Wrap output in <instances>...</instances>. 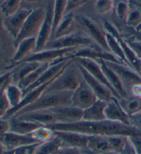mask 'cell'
<instances>
[{
    "label": "cell",
    "mask_w": 141,
    "mask_h": 154,
    "mask_svg": "<svg viewBox=\"0 0 141 154\" xmlns=\"http://www.w3.org/2000/svg\"><path fill=\"white\" fill-rule=\"evenodd\" d=\"M52 131H72L87 136H141V131L132 125L104 120L101 121H81L69 124L54 123L45 126Z\"/></svg>",
    "instance_id": "6da1fadb"
},
{
    "label": "cell",
    "mask_w": 141,
    "mask_h": 154,
    "mask_svg": "<svg viewBox=\"0 0 141 154\" xmlns=\"http://www.w3.org/2000/svg\"><path fill=\"white\" fill-rule=\"evenodd\" d=\"M72 92L69 91H45L34 103L20 109L13 116L32 111L50 109L59 106L72 105Z\"/></svg>",
    "instance_id": "7a4b0ae2"
},
{
    "label": "cell",
    "mask_w": 141,
    "mask_h": 154,
    "mask_svg": "<svg viewBox=\"0 0 141 154\" xmlns=\"http://www.w3.org/2000/svg\"><path fill=\"white\" fill-rule=\"evenodd\" d=\"M83 80L82 74L77 64L74 59H72L65 69L50 84L45 91H74Z\"/></svg>",
    "instance_id": "3957f363"
},
{
    "label": "cell",
    "mask_w": 141,
    "mask_h": 154,
    "mask_svg": "<svg viewBox=\"0 0 141 154\" xmlns=\"http://www.w3.org/2000/svg\"><path fill=\"white\" fill-rule=\"evenodd\" d=\"M76 23L82 29L88 37H90L98 47L105 51L109 52L106 41V32L103 28L88 17L84 15L75 16Z\"/></svg>",
    "instance_id": "277c9868"
},
{
    "label": "cell",
    "mask_w": 141,
    "mask_h": 154,
    "mask_svg": "<svg viewBox=\"0 0 141 154\" xmlns=\"http://www.w3.org/2000/svg\"><path fill=\"white\" fill-rule=\"evenodd\" d=\"M45 16V8H37L32 9L26 19L23 28L17 37L13 40V45L16 48L19 43L25 38L37 37Z\"/></svg>",
    "instance_id": "5b68a950"
},
{
    "label": "cell",
    "mask_w": 141,
    "mask_h": 154,
    "mask_svg": "<svg viewBox=\"0 0 141 154\" xmlns=\"http://www.w3.org/2000/svg\"><path fill=\"white\" fill-rule=\"evenodd\" d=\"M94 42L83 32H75L65 37L50 41L45 49H63L70 48L95 47Z\"/></svg>",
    "instance_id": "8992f818"
},
{
    "label": "cell",
    "mask_w": 141,
    "mask_h": 154,
    "mask_svg": "<svg viewBox=\"0 0 141 154\" xmlns=\"http://www.w3.org/2000/svg\"><path fill=\"white\" fill-rule=\"evenodd\" d=\"M54 0H49L45 7V16L37 36V47L35 52L44 50L48 43L52 39L54 26Z\"/></svg>",
    "instance_id": "52a82bcc"
},
{
    "label": "cell",
    "mask_w": 141,
    "mask_h": 154,
    "mask_svg": "<svg viewBox=\"0 0 141 154\" xmlns=\"http://www.w3.org/2000/svg\"><path fill=\"white\" fill-rule=\"evenodd\" d=\"M105 62L107 66L110 67L118 75L128 94L129 91L130 92L131 89L133 85L141 83V76L131 67L123 63H118L110 61Z\"/></svg>",
    "instance_id": "ba28073f"
},
{
    "label": "cell",
    "mask_w": 141,
    "mask_h": 154,
    "mask_svg": "<svg viewBox=\"0 0 141 154\" xmlns=\"http://www.w3.org/2000/svg\"><path fill=\"white\" fill-rule=\"evenodd\" d=\"M103 28L106 32L110 34L111 35L116 38L118 43H120L129 66L139 74V65L140 59H138V57L136 56V53L133 52V50L129 45L127 42H126L125 38L122 37L120 32H118V30L116 28L115 26L112 25L109 21H104Z\"/></svg>",
    "instance_id": "9c48e42d"
},
{
    "label": "cell",
    "mask_w": 141,
    "mask_h": 154,
    "mask_svg": "<svg viewBox=\"0 0 141 154\" xmlns=\"http://www.w3.org/2000/svg\"><path fill=\"white\" fill-rule=\"evenodd\" d=\"M77 48H63V49H44L41 51L35 52L30 54L26 59L20 62H39V63H52L57 59H63L70 56L73 52H75ZM19 64V63H18ZM13 69V68H12Z\"/></svg>",
    "instance_id": "30bf717a"
},
{
    "label": "cell",
    "mask_w": 141,
    "mask_h": 154,
    "mask_svg": "<svg viewBox=\"0 0 141 154\" xmlns=\"http://www.w3.org/2000/svg\"><path fill=\"white\" fill-rule=\"evenodd\" d=\"M97 100L94 91L83 79L78 88L72 92V106L84 110L92 105Z\"/></svg>",
    "instance_id": "8fae6325"
},
{
    "label": "cell",
    "mask_w": 141,
    "mask_h": 154,
    "mask_svg": "<svg viewBox=\"0 0 141 154\" xmlns=\"http://www.w3.org/2000/svg\"><path fill=\"white\" fill-rule=\"evenodd\" d=\"M32 9L20 8L15 13L8 17H5L2 20V25L7 33L13 38L17 37L23 28L26 19L31 13Z\"/></svg>",
    "instance_id": "7c38bea8"
},
{
    "label": "cell",
    "mask_w": 141,
    "mask_h": 154,
    "mask_svg": "<svg viewBox=\"0 0 141 154\" xmlns=\"http://www.w3.org/2000/svg\"><path fill=\"white\" fill-rule=\"evenodd\" d=\"M70 56L72 59H75V58H86V59L94 60L97 61L103 60L105 61L123 63L118 58L116 57L114 54H112L111 52L105 51L101 48H97L96 46L78 48Z\"/></svg>",
    "instance_id": "4fadbf2b"
},
{
    "label": "cell",
    "mask_w": 141,
    "mask_h": 154,
    "mask_svg": "<svg viewBox=\"0 0 141 154\" xmlns=\"http://www.w3.org/2000/svg\"><path fill=\"white\" fill-rule=\"evenodd\" d=\"M76 63L77 64L78 68H79L81 74H82L84 81L88 84V85L90 87V88L94 91L95 95L97 96L98 100H101L107 103L109 100H111L112 98L114 97L112 91L107 86L98 81L94 76L91 75L89 72L86 70L85 68H83L81 65L77 63L76 62Z\"/></svg>",
    "instance_id": "5bb4252c"
},
{
    "label": "cell",
    "mask_w": 141,
    "mask_h": 154,
    "mask_svg": "<svg viewBox=\"0 0 141 154\" xmlns=\"http://www.w3.org/2000/svg\"><path fill=\"white\" fill-rule=\"evenodd\" d=\"M55 117L56 123L69 124L82 120L83 110L74 106H59L50 109Z\"/></svg>",
    "instance_id": "9a60e30c"
},
{
    "label": "cell",
    "mask_w": 141,
    "mask_h": 154,
    "mask_svg": "<svg viewBox=\"0 0 141 154\" xmlns=\"http://www.w3.org/2000/svg\"><path fill=\"white\" fill-rule=\"evenodd\" d=\"M73 59L77 63L81 65L83 68H85L92 76H94L98 81L107 86L112 91L114 97L119 99L118 96H117L116 92L112 89L111 85H109L108 81H107L106 75H105L104 72L101 68V64H100L99 61H97L90 59H86V58H75Z\"/></svg>",
    "instance_id": "2e32d148"
},
{
    "label": "cell",
    "mask_w": 141,
    "mask_h": 154,
    "mask_svg": "<svg viewBox=\"0 0 141 154\" xmlns=\"http://www.w3.org/2000/svg\"><path fill=\"white\" fill-rule=\"evenodd\" d=\"M54 134L61 140L64 146H70L85 151L90 136L72 131H53Z\"/></svg>",
    "instance_id": "e0dca14e"
},
{
    "label": "cell",
    "mask_w": 141,
    "mask_h": 154,
    "mask_svg": "<svg viewBox=\"0 0 141 154\" xmlns=\"http://www.w3.org/2000/svg\"><path fill=\"white\" fill-rule=\"evenodd\" d=\"M36 47H37V37L25 38L19 43L15 48V51L12 58L11 66L8 67L9 70L29 57L30 54H33L35 52Z\"/></svg>",
    "instance_id": "ac0fdd59"
},
{
    "label": "cell",
    "mask_w": 141,
    "mask_h": 154,
    "mask_svg": "<svg viewBox=\"0 0 141 154\" xmlns=\"http://www.w3.org/2000/svg\"><path fill=\"white\" fill-rule=\"evenodd\" d=\"M0 142L5 146L6 150H12L21 146L40 143L37 140L33 138L31 134L21 135L11 131L1 135Z\"/></svg>",
    "instance_id": "d6986e66"
},
{
    "label": "cell",
    "mask_w": 141,
    "mask_h": 154,
    "mask_svg": "<svg viewBox=\"0 0 141 154\" xmlns=\"http://www.w3.org/2000/svg\"><path fill=\"white\" fill-rule=\"evenodd\" d=\"M105 116L106 120L131 125L130 116L123 110L119 103L118 99L115 97H113L111 100L107 103L105 108Z\"/></svg>",
    "instance_id": "ffe728a7"
},
{
    "label": "cell",
    "mask_w": 141,
    "mask_h": 154,
    "mask_svg": "<svg viewBox=\"0 0 141 154\" xmlns=\"http://www.w3.org/2000/svg\"><path fill=\"white\" fill-rule=\"evenodd\" d=\"M13 117L35 122L44 126L56 123L55 117L51 109L32 111Z\"/></svg>",
    "instance_id": "44dd1931"
},
{
    "label": "cell",
    "mask_w": 141,
    "mask_h": 154,
    "mask_svg": "<svg viewBox=\"0 0 141 154\" xmlns=\"http://www.w3.org/2000/svg\"><path fill=\"white\" fill-rule=\"evenodd\" d=\"M86 151L92 154L113 153L108 136H90Z\"/></svg>",
    "instance_id": "7402d4cb"
},
{
    "label": "cell",
    "mask_w": 141,
    "mask_h": 154,
    "mask_svg": "<svg viewBox=\"0 0 141 154\" xmlns=\"http://www.w3.org/2000/svg\"><path fill=\"white\" fill-rule=\"evenodd\" d=\"M100 64H101V68L103 71L107 79V81L111 85L112 89L115 91L117 96H118L119 99L120 98H127L129 96L127 91L124 88V86L122 83L121 79H119L118 75L114 72L112 69L107 66L106 62L103 60L99 61Z\"/></svg>",
    "instance_id": "603a6c76"
},
{
    "label": "cell",
    "mask_w": 141,
    "mask_h": 154,
    "mask_svg": "<svg viewBox=\"0 0 141 154\" xmlns=\"http://www.w3.org/2000/svg\"><path fill=\"white\" fill-rule=\"evenodd\" d=\"M76 24L77 23L76 21L75 15L74 14L73 12L66 13L57 27L52 39L65 37V36L71 35V34L76 32Z\"/></svg>",
    "instance_id": "cb8c5ba5"
},
{
    "label": "cell",
    "mask_w": 141,
    "mask_h": 154,
    "mask_svg": "<svg viewBox=\"0 0 141 154\" xmlns=\"http://www.w3.org/2000/svg\"><path fill=\"white\" fill-rule=\"evenodd\" d=\"M107 103L97 100L92 105L83 110L82 120L85 121H101L106 120L105 116V108Z\"/></svg>",
    "instance_id": "d4e9b609"
},
{
    "label": "cell",
    "mask_w": 141,
    "mask_h": 154,
    "mask_svg": "<svg viewBox=\"0 0 141 154\" xmlns=\"http://www.w3.org/2000/svg\"><path fill=\"white\" fill-rule=\"evenodd\" d=\"M41 63L39 62H23L16 65L11 69L12 70V81L13 84H16L23 79L25 76L28 75L31 72L37 69Z\"/></svg>",
    "instance_id": "484cf974"
},
{
    "label": "cell",
    "mask_w": 141,
    "mask_h": 154,
    "mask_svg": "<svg viewBox=\"0 0 141 154\" xmlns=\"http://www.w3.org/2000/svg\"><path fill=\"white\" fill-rule=\"evenodd\" d=\"M11 129L10 131L21 135H28L40 127L44 126L35 122L21 120L16 117H11L9 119Z\"/></svg>",
    "instance_id": "4316f807"
},
{
    "label": "cell",
    "mask_w": 141,
    "mask_h": 154,
    "mask_svg": "<svg viewBox=\"0 0 141 154\" xmlns=\"http://www.w3.org/2000/svg\"><path fill=\"white\" fill-rule=\"evenodd\" d=\"M118 101L121 107L130 116L141 112V97L129 96L127 98H120Z\"/></svg>",
    "instance_id": "83f0119b"
},
{
    "label": "cell",
    "mask_w": 141,
    "mask_h": 154,
    "mask_svg": "<svg viewBox=\"0 0 141 154\" xmlns=\"http://www.w3.org/2000/svg\"><path fill=\"white\" fill-rule=\"evenodd\" d=\"M50 65H51L50 63H43L37 69H36L35 70L25 76L23 79H21L17 83V85L23 90V91L27 90L39 79L41 75L50 67Z\"/></svg>",
    "instance_id": "f1b7e54d"
},
{
    "label": "cell",
    "mask_w": 141,
    "mask_h": 154,
    "mask_svg": "<svg viewBox=\"0 0 141 154\" xmlns=\"http://www.w3.org/2000/svg\"><path fill=\"white\" fill-rule=\"evenodd\" d=\"M62 146L61 140L54 135L52 139L40 143L34 154H52Z\"/></svg>",
    "instance_id": "f546056e"
},
{
    "label": "cell",
    "mask_w": 141,
    "mask_h": 154,
    "mask_svg": "<svg viewBox=\"0 0 141 154\" xmlns=\"http://www.w3.org/2000/svg\"><path fill=\"white\" fill-rule=\"evenodd\" d=\"M106 41L109 52H111L112 54H114L116 57L118 58L123 63L130 66L127 61L125 56L124 54L123 50H122L120 43H118L116 38L111 35L110 34L106 32Z\"/></svg>",
    "instance_id": "4dcf8cb0"
},
{
    "label": "cell",
    "mask_w": 141,
    "mask_h": 154,
    "mask_svg": "<svg viewBox=\"0 0 141 154\" xmlns=\"http://www.w3.org/2000/svg\"><path fill=\"white\" fill-rule=\"evenodd\" d=\"M5 94L11 108H15L20 105L23 97V90L17 85L13 83H11L7 88L5 91Z\"/></svg>",
    "instance_id": "1f68e13d"
},
{
    "label": "cell",
    "mask_w": 141,
    "mask_h": 154,
    "mask_svg": "<svg viewBox=\"0 0 141 154\" xmlns=\"http://www.w3.org/2000/svg\"><path fill=\"white\" fill-rule=\"evenodd\" d=\"M126 25L132 30H137L141 25V9L130 4V8L125 21Z\"/></svg>",
    "instance_id": "d6a6232c"
},
{
    "label": "cell",
    "mask_w": 141,
    "mask_h": 154,
    "mask_svg": "<svg viewBox=\"0 0 141 154\" xmlns=\"http://www.w3.org/2000/svg\"><path fill=\"white\" fill-rule=\"evenodd\" d=\"M67 8V0H54V26L53 34L60 23L62 18L66 14ZM52 34V36H53Z\"/></svg>",
    "instance_id": "836d02e7"
},
{
    "label": "cell",
    "mask_w": 141,
    "mask_h": 154,
    "mask_svg": "<svg viewBox=\"0 0 141 154\" xmlns=\"http://www.w3.org/2000/svg\"><path fill=\"white\" fill-rule=\"evenodd\" d=\"M22 0H4L0 4V11L5 17L15 13L20 8Z\"/></svg>",
    "instance_id": "e575fe53"
},
{
    "label": "cell",
    "mask_w": 141,
    "mask_h": 154,
    "mask_svg": "<svg viewBox=\"0 0 141 154\" xmlns=\"http://www.w3.org/2000/svg\"><path fill=\"white\" fill-rule=\"evenodd\" d=\"M32 137L40 143H44L54 137V132L52 129L45 126L40 127L35 130L32 134Z\"/></svg>",
    "instance_id": "d590c367"
},
{
    "label": "cell",
    "mask_w": 141,
    "mask_h": 154,
    "mask_svg": "<svg viewBox=\"0 0 141 154\" xmlns=\"http://www.w3.org/2000/svg\"><path fill=\"white\" fill-rule=\"evenodd\" d=\"M130 8V0H119L115 4L114 10L116 14L120 20L124 21L125 22L126 18L127 17Z\"/></svg>",
    "instance_id": "8d00e7d4"
},
{
    "label": "cell",
    "mask_w": 141,
    "mask_h": 154,
    "mask_svg": "<svg viewBox=\"0 0 141 154\" xmlns=\"http://www.w3.org/2000/svg\"><path fill=\"white\" fill-rule=\"evenodd\" d=\"M115 6L114 0H96L94 8L99 14H107L113 11Z\"/></svg>",
    "instance_id": "74e56055"
},
{
    "label": "cell",
    "mask_w": 141,
    "mask_h": 154,
    "mask_svg": "<svg viewBox=\"0 0 141 154\" xmlns=\"http://www.w3.org/2000/svg\"><path fill=\"white\" fill-rule=\"evenodd\" d=\"M40 143H41L27 144V145L21 146L20 147L12 149V150H6L4 154H34Z\"/></svg>",
    "instance_id": "f35d334b"
},
{
    "label": "cell",
    "mask_w": 141,
    "mask_h": 154,
    "mask_svg": "<svg viewBox=\"0 0 141 154\" xmlns=\"http://www.w3.org/2000/svg\"><path fill=\"white\" fill-rule=\"evenodd\" d=\"M13 83L12 70L4 72L0 74V92H5L7 88Z\"/></svg>",
    "instance_id": "ab89813d"
},
{
    "label": "cell",
    "mask_w": 141,
    "mask_h": 154,
    "mask_svg": "<svg viewBox=\"0 0 141 154\" xmlns=\"http://www.w3.org/2000/svg\"><path fill=\"white\" fill-rule=\"evenodd\" d=\"M11 108V105L7 99L5 92H0V119L3 118Z\"/></svg>",
    "instance_id": "60d3db41"
},
{
    "label": "cell",
    "mask_w": 141,
    "mask_h": 154,
    "mask_svg": "<svg viewBox=\"0 0 141 154\" xmlns=\"http://www.w3.org/2000/svg\"><path fill=\"white\" fill-rule=\"evenodd\" d=\"M89 0H67V8L66 14L72 12L74 10L83 6Z\"/></svg>",
    "instance_id": "b9f144b4"
},
{
    "label": "cell",
    "mask_w": 141,
    "mask_h": 154,
    "mask_svg": "<svg viewBox=\"0 0 141 154\" xmlns=\"http://www.w3.org/2000/svg\"><path fill=\"white\" fill-rule=\"evenodd\" d=\"M125 40L133 52L136 53L138 59H141V42L134 39L133 37L125 38Z\"/></svg>",
    "instance_id": "7bdbcfd3"
},
{
    "label": "cell",
    "mask_w": 141,
    "mask_h": 154,
    "mask_svg": "<svg viewBox=\"0 0 141 154\" xmlns=\"http://www.w3.org/2000/svg\"><path fill=\"white\" fill-rule=\"evenodd\" d=\"M84 151L81 150L80 149L70 147V146H62L58 150L52 154H84Z\"/></svg>",
    "instance_id": "ee69618b"
},
{
    "label": "cell",
    "mask_w": 141,
    "mask_h": 154,
    "mask_svg": "<svg viewBox=\"0 0 141 154\" xmlns=\"http://www.w3.org/2000/svg\"><path fill=\"white\" fill-rule=\"evenodd\" d=\"M131 125L141 131V112L130 116Z\"/></svg>",
    "instance_id": "f6af8a7d"
},
{
    "label": "cell",
    "mask_w": 141,
    "mask_h": 154,
    "mask_svg": "<svg viewBox=\"0 0 141 154\" xmlns=\"http://www.w3.org/2000/svg\"><path fill=\"white\" fill-rule=\"evenodd\" d=\"M11 125L8 119H0V136L10 131Z\"/></svg>",
    "instance_id": "bcb514c9"
},
{
    "label": "cell",
    "mask_w": 141,
    "mask_h": 154,
    "mask_svg": "<svg viewBox=\"0 0 141 154\" xmlns=\"http://www.w3.org/2000/svg\"><path fill=\"white\" fill-rule=\"evenodd\" d=\"M2 22L0 23V59H2V57L4 56L2 54L6 52V43L3 35V30H4V28Z\"/></svg>",
    "instance_id": "7dc6e473"
},
{
    "label": "cell",
    "mask_w": 141,
    "mask_h": 154,
    "mask_svg": "<svg viewBox=\"0 0 141 154\" xmlns=\"http://www.w3.org/2000/svg\"><path fill=\"white\" fill-rule=\"evenodd\" d=\"M130 93L133 96L141 97V83L133 85L131 89Z\"/></svg>",
    "instance_id": "c3c4849f"
},
{
    "label": "cell",
    "mask_w": 141,
    "mask_h": 154,
    "mask_svg": "<svg viewBox=\"0 0 141 154\" xmlns=\"http://www.w3.org/2000/svg\"><path fill=\"white\" fill-rule=\"evenodd\" d=\"M110 154H136L134 151V149L132 147L131 144L130 143V140L128 139V143L127 144L126 148L125 149L123 152L121 153H110Z\"/></svg>",
    "instance_id": "681fc988"
},
{
    "label": "cell",
    "mask_w": 141,
    "mask_h": 154,
    "mask_svg": "<svg viewBox=\"0 0 141 154\" xmlns=\"http://www.w3.org/2000/svg\"><path fill=\"white\" fill-rule=\"evenodd\" d=\"M132 37L134 38V39L141 42V32H138V31L133 30Z\"/></svg>",
    "instance_id": "f907efd6"
},
{
    "label": "cell",
    "mask_w": 141,
    "mask_h": 154,
    "mask_svg": "<svg viewBox=\"0 0 141 154\" xmlns=\"http://www.w3.org/2000/svg\"><path fill=\"white\" fill-rule=\"evenodd\" d=\"M6 151V149L5 148V146H4L3 145V144L0 142V154H4Z\"/></svg>",
    "instance_id": "816d5d0a"
},
{
    "label": "cell",
    "mask_w": 141,
    "mask_h": 154,
    "mask_svg": "<svg viewBox=\"0 0 141 154\" xmlns=\"http://www.w3.org/2000/svg\"><path fill=\"white\" fill-rule=\"evenodd\" d=\"M27 3H36V2H39L40 0H24Z\"/></svg>",
    "instance_id": "f5cc1de1"
},
{
    "label": "cell",
    "mask_w": 141,
    "mask_h": 154,
    "mask_svg": "<svg viewBox=\"0 0 141 154\" xmlns=\"http://www.w3.org/2000/svg\"><path fill=\"white\" fill-rule=\"evenodd\" d=\"M139 74H140V75L141 76V59L140 61V65H139Z\"/></svg>",
    "instance_id": "db71d44e"
},
{
    "label": "cell",
    "mask_w": 141,
    "mask_h": 154,
    "mask_svg": "<svg viewBox=\"0 0 141 154\" xmlns=\"http://www.w3.org/2000/svg\"><path fill=\"white\" fill-rule=\"evenodd\" d=\"M132 1L136 2V3H138V4H141V0H132Z\"/></svg>",
    "instance_id": "11a10c76"
},
{
    "label": "cell",
    "mask_w": 141,
    "mask_h": 154,
    "mask_svg": "<svg viewBox=\"0 0 141 154\" xmlns=\"http://www.w3.org/2000/svg\"><path fill=\"white\" fill-rule=\"evenodd\" d=\"M136 31H138V32H141V25H140V27L137 29V30H136Z\"/></svg>",
    "instance_id": "9f6ffc18"
},
{
    "label": "cell",
    "mask_w": 141,
    "mask_h": 154,
    "mask_svg": "<svg viewBox=\"0 0 141 154\" xmlns=\"http://www.w3.org/2000/svg\"><path fill=\"white\" fill-rule=\"evenodd\" d=\"M1 2H2V0H0V4H1Z\"/></svg>",
    "instance_id": "6f0895ef"
},
{
    "label": "cell",
    "mask_w": 141,
    "mask_h": 154,
    "mask_svg": "<svg viewBox=\"0 0 141 154\" xmlns=\"http://www.w3.org/2000/svg\"><path fill=\"white\" fill-rule=\"evenodd\" d=\"M2 1H4V0H2Z\"/></svg>",
    "instance_id": "680465c9"
},
{
    "label": "cell",
    "mask_w": 141,
    "mask_h": 154,
    "mask_svg": "<svg viewBox=\"0 0 141 154\" xmlns=\"http://www.w3.org/2000/svg\"><path fill=\"white\" fill-rule=\"evenodd\" d=\"M2 72H1V73H0V74H2Z\"/></svg>",
    "instance_id": "91938a15"
}]
</instances>
